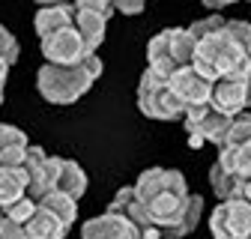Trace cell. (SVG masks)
I'll list each match as a JSON object with an SVG mask.
<instances>
[{"mask_svg":"<svg viewBox=\"0 0 251 239\" xmlns=\"http://www.w3.org/2000/svg\"><path fill=\"white\" fill-rule=\"evenodd\" d=\"M63 162H66V159L48 156L42 146L30 143V146H27V159H24V170H27V176H30L27 197H33V200L39 203V200H45L48 194H54L57 186H60Z\"/></svg>","mask_w":251,"mask_h":239,"instance_id":"8992f818","label":"cell"},{"mask_svg":"<svg viewBox=\"0 0 251 239\" xmlns=\"http://www.w3.org/2000/svg\"><path fill=\"white\" fill-rule=\"evenodd\" d=\"M138 108L150 120H185V105L150 69L141 75V84H138Z\"/></svg>","mask_w":251,"mask_h":239,"instance_id":"277c9868","label":"cell"},{"mask_svg":"<svg viewBox=\"0 0 251 239\" xmlns=\"http://www.w3.org/2000/svg\"><path fill=\"white\" fill-rule=\"evenodd\" d=\"M3 93H6V87H0V105H3Z\"/></svg>","mask_w":251,"mask_h":239,"instance_id":"4dcf8cb0","label":"cell"},{"mask_svg":"<svg viewBox=\"0 0 251 239\" xmlns=\"http://www.w3.org/2000/svg\"><path fill=\"white\" fill-rule=\"evenodd\" d=\"M66 233H69V227L60 218H54L51 213H45V209H39V213L27 221V236L30 239H63Z\"/></svg>","mask_w":251,"mask_h":239,"instance_id":"e0dca14e","label":"cell"},{"mask_svg":"<svg viewBox=\"0 0 251 239\" xmlns=\"http://www.w3.org/2000/svg\"><path fill=\"white\" fill-rule=\"evenodd\" d=\"M135 194L147 206L155 227L162 230V239L188 236L203 215V197L188 194V183L179 170L168 167L144 170L135 183Z\"/></svg>","mask_w":251,"mask_h":239,"instance_id":"6da1fadb","label":"cell"},{"mask_svg":"<svg viewBox=\"0 0 251 239\" xmlns=\"http://www.w3.org/2000/svg\"><path fill=\"white\" fill-rule=\"evenodd\" d=\"M0 57H3L9 66L18 60V42H15V36L9 33L3 24H0Z\"/></svg>","mask_w":251,"mask_h":239,"instance_id":"484cf974","label":"cell"},{"mask_svg":"<svg viewBox=\"0 0 251 239\" xmlns=\"http://www.w3.org/2000/svg\"><path fill=\"white\" fill-rule=\"evenodd\" d=\"M81 239H144V236L123 213L105 209L102 215L87 218L81 224Z\"/></svg>","mask_w":251,"mask_h":239,"instance_id":"7c38bea8","label":"cell"},{"mask_svg":"<svg viewBox=\"0 0 251 239\" xmlns=\"http://www.w3.org/2000/svg\"><path fill=\"white\" fill-rule=\"evenodd\" d=\"M242 197H245V200H248V203H251V179H248V183H245V186H242Z\"/></svg>","mask_w":251,"mask_h":239,"instance_id":"f546056e","label":"cell"},{"mask_svg":"<svg viewBox=\"0 0 251 239\" xmlns=\"http://www.w3.org/2000/svg\"><path fill=\"white\" fill-rule=\"evenodd\" d=\"M27 189H30V176L24 167H0V209L27 197Z\"/></svg>","mask_w":251,"mask_h":239,"instance_id":"9a60e30c","label":"cell"},{"mask_svg":"<svg viewBox=\"0 0 251 239\" xmlns=\"http://www.w3.org/2000/svg\"><path fill=\"white\" fill-rule=\"evenodd\" d=\"M117 9H114V3H108V0H78L75 3V30L81 33L90 54H96L99 45L105 42L108 18Z\"/></svg>","mask_w":251,"mask_h":239,"instance_id":"ba28073f","label":"cell"},{"mask_svg":"<svg viewBox=\"0 0 251 239\" xmlns=\"http://www.w3.org/2000/svg\"><path fill=\"white\" fill-rule=\"evenodd\" d=\"M0 239H30V236H27L24 224H15V221L0 215Z\"/></svg>","mask_w":251,"mask_h":239,"instance_id":"4316f807","label":"cell"},{"mask_svg":"<svg viewBox=\"0 0 251 239\" xmlns=\"http://www.w3.org/2000/svg\"><path fill=\"white\" fill-rule=\"evenodd\" d=\"M168 87L174 90V96L188 108H201V105H209L212 99V81H206L195 66H182L176 69V75L168 81Z\"/></svg>","mask_w":251,"mask_h":239,"instance_id":"8fae6325","label":"cell"},{"mask_svg":"<svg viewBox=\"0 0 251 239\" xmlns=\"http://www.w3.org/2000/svg\"><path fill=\"white\" fill-rule=\"evenodd\" d=\"M192 66L212 84L222 78H251V24L227 18L222 30L198 42Z\"/></svg>","mask_w":251,"mask_h":239,"instance_id":"7a4b0ae2","label":"cell"},{"mask_svg":"<svg viewBox=\"0 0 251 239\" xmlns=\"http://www.w3.org/2000/svg\"><path fill=\"white\" fill-rule=\"evenodd\" d=\"M242 143H251V111H248V114H239V117H233L230 132H227V141H225V146H222V149L242 146Z\"/></svg>","mask_w":251,"mask_h":239,"instance_id":"603a6c76","label":"cell"},{"mask_svg":"<svg viewBox=\"0 0 251 239\" xmlns=\"http://www.w3.org/2000/svg\"><path fill=\"white\" fill-rule=\"evenodd\" d=\"M111 213H123L126 218H129L138 230H141V236L144 239H162V230L155 227V221L150 218V213H147V206L138 200V194H135V186H123L120 191H117V197L111 200Z\"/></svg>","mask_w":251,"mask_h":239,"instance_id":"4fadbf2b","label":"cell"},{"mask_svg":"<svg viewBox=\"0 0 251 239\" xmlns=\"http://www.w3.org/2000/svg\"><path fill=\"white\" fill-rule=\"evenodd\" d=\"M230 123H233V117L218 114L212 105L188 108V111H185V120H182L185 135H188V146L198 149L203 141H209V143H215L218 149H222V146H225V141H227Z\"/></svg>","mask_w":251,"mask_h":239,"instance_id":"5b68a950","label":"cell"},{"mask_svg":"<svg viewBox=\"0 0 251 239\" xmlns=\"http://www.w3.org/2000/svg\"><path fill=\"white\" fill-rule=\"evenodd\" d=\"M39 48H42V57L51 66H78V63H84V60L90 57V51H87L81 33L75 30V24L66 27V30H60V33H54V36H48V39H42Z\"/></svg>","mask_w":251,"mask_h":239,"instance_id":"9c48e42d","label":"cell"},{"mask_svg":"<svg viewBox=\"0 0 251 239\" xmlns=\"http://www.w3.org/2000/svg\"><path fill=\"white\" fill-rule=\"evenodd\" d=\"M9 69H12V66L6 63L3 57H0V87H6V75H9Z\"/></svg>","mask_w":251,"mask_h":239,"instance_id":"f1b7e54d","label":"cell"},{"mask_svg":"<svg viewBox=\"0 0 251 239\" xmlns=\"http://www.w3.org/2000/svg\"><path fill=\"white\" fill-rule=\"evenodd\" d=\"M72 24H75V3H45L33 15V27H36L39 42L60 33V30L72 27Z\"/></svg>","mask_w":251,"mask_h":239,"instance_id":"5bb4252c","label":"cell"},{"mask_svg":"<svg viewBox=\"0 0 251 239\" xmlns=\"http://www.w3.org/2000/svg\"><path fill=\"white\" fill-rule=\"evenodd\" d=\"M57 191L69 194L72 200H81V197H84V191H87V173H84V167H81L78 162H72V159L63 162V173H60Z\"/></svg>","mask_w":251,"mask_h":239,"instance_id":"d6986e66","label":"cell"},{"mask_svg":"<svg viewBox=\"0 0 251 239\" xmlns=\"http://www.w3.org/2000/svg\"><path fill=\"white\" fill-rule=\"evenodd\" d=\"M209 186H212V191L222 197V203L225 200H233V197H242V179L239 176H233L230 170H225L222 165H212V170H209Z\"/></svg>","mask_w":251,"mask_h":239,"instance_id":"ac0fdd59","label":"cell"},{"mask_svg":"<svg viewBox=\"0 0 251 239\" xmlns=\"http://www.w3.org/2000/svg\"><path fill=\"white\" fill-rule=\"evenodd\" d=\"M12 146H30L27 135L15 126H6V123H0V153H6V149Z\"/></svg>","mask_w":251,"mask_h":239,"instance_id":"d4e9b609","label":"cell"},{"mask_svg":"<svg viewBox=\"0 0 251 239\" xmlns=\"http://www.w3.org/2000/svg\"><path fill=\"white\" fill-rule=\"evenodd\" d=\"M99 75H102L99 54H90L78 66H51V63H45L36 72V90L51 105H72L93 87V81Z\"/></svg>","mask_w":251,"mask_h":239,"instance_id":"3957f363","label":"cell"},{"mask_svg":"<svg viewBox=\"0 0 251 239\" xmlns=\"http://www.w3.org/2000/svg\"><path fill=\"white\" fill-rule=\"evenodd\" d=\"M209 105L225 117L248 114L251 111V78H222V81H215Z\"/></svg>","mask_w":251,"mask_h":239,"instance_id":"30bf717a","label":"cell"},{"mask_svg":"<svg viewBox=\"0 0 251 239\" xmlns=\"http://www.w3.org/2000/svg\"><path fill=\"white\" fill-rule=\"evenodd\" d=\"M212 239H251V203L245 197L225 200L209 215Z\"/></svg>","mask_w":251,"mask_h":239,"instance_id":"52a82bcc","label":"cell"},{"mask_svg":"<svg viewBox=\"0 0 251 239\" xmlns=\"http://www.w3.org/2000/svg\"><path fill=\"white\" fill-rule=\"evenodd\" d=\"M198 54V39L188 33V27H171V57L179 66H192Z\"/></svg>","mask_w":251,"mask_h":239,"instance_id":"ffe728a7","label":"cell"},{"mask_svg":"<svg viewBox=\"0 0 251 239\" xmlns=\"http://www.w3.org/2000/svg\"><path fill=\"white\" fill-rule=\"evenodd\" d=\"M147 60H150V66L174 60V57H171V27L162 30V33H155V36L147 42ZM174 63H176V60H174Z\"/></svg>","mask_w":251,"mask_h":239,"instance_id":"7402d4cb","label":"cell"},{"mask_svg":"<svg viewBox=\"0 0 251 239\" xmlns=\"http://www.w3.org/2000/svg\"><path fill=\"white\" fill-rule=\"evenodd\" d=\"M114 9L123 12V15H138V12H144V3L141 0H132V3H114Z\"/></svg>","mask_w":251,"mask_h":239,"instance_id":"83f0119b","label":"cell"},{"mask_svg":"<svg viewBox=\"0 0 251 239\" xmlns=\"http://www.w3.org/2000/svg\"><path fill=\"white\" fill-rule=\"evenodd\" d=\"M36 213H39V203H36L33 197H21L18 203L0 209V215H3V218H9V221H15V224H24V227H27V221L33 218Z\"/></svg>","mask_w":251,"mask_h":239,"instance_id":"cb8c5ba5","label":"cell"},{"mask_svg":"<svg viewBox=\"0 0 251 239\" xmlns=\"http://www.w3.org/2000/svg\"><path fill=\"white\" fill-rule=\"evenodd\" d=\"M39 209H45V213H51L54 218H60L66 227H72L75 218H78V200H72L69 194H63V191H54L45 200H39Z\"/></svg>","mask_w":251,"mask_h":239,"instance_id":"44dd1931","label":"cell"},{"mask_svg":"<svg viewBox=\"0 0 251 239\" xmlns=\"http://www.w3.org/2000/svg\"><path fill=\"white\" fill-rule=\"evenodd\" d=\"M218 165H222L225 170H230L233 176H239L242 183H248L251 179V143L218 149Z\"/></svg>","mask_w":251,"mask_h":239,"instance_id":"2e32d148","label":"cell"}]
</instances>
